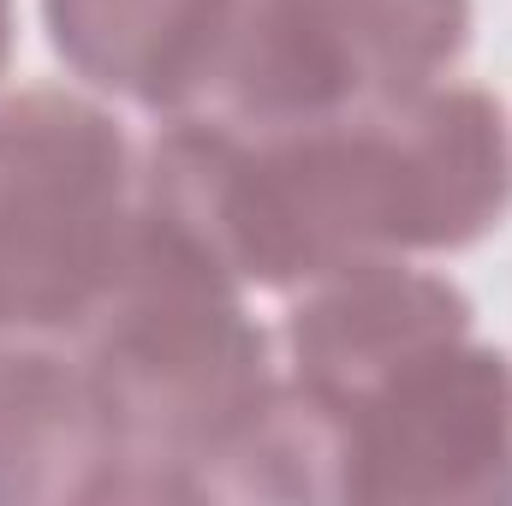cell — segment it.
Returning a JSON list of instances; mask_svg holds the SVG:
<instances>
[{"mask_svg": "<svg viewBox=\"0 0 512 506\" xmlns=\"http://www.w3.org/2000/svg\"><path fill=\"white\" fill-rule=\"evenodd\" d=\"M137 209L245 292L465 251L512 209L507 114L471 84H429L310 126L173 114L137 167Z\"/></svg>", "mask_w": 512, "mask_h": 506, "instance_id": "cell-1", "label": "cell"}, {"mask_svg": "<svg viewBox=\"0 0 512 506\" xmlns=\"http://www.w3.org/2000/svg\"><path fill=\"white\" fill-rule=\"evenodd\" d=\"M78 358L120 441V501H215L280 399L245 286L137 209V245Z\"/></svg>", "mask_w": 512, "mask_h": 506, "instance_id": "cell-2", "label": "cell"}, {"mask_svg": "<svg viewBox=\"0 0 512 506\" xmlns=\"http://www.w3.org/2000/svg\"><path fill=\"white\" fill-rule=\"evenodd\" d=\"M137 245V161L120 120L72 90L0 102V334L78 340Z\"/></svg>", "mask_w": 512, "mask_h": 506, "instance_id": "cell-3", "label": "cell"}, {"mask_svg": "<svg viewBox=\"0 0 512 506\" xmlns=\"http://www.w3.org/2000/svg\"><path fill=\"white\" fill-rule=\"evenodd\" d=\"M471 42V0H239L209 114L310 126L441 84Z\"/></svg>", "mask_w": 512, "mask_h": 506, "instance_id": "cell-4", "label": "cell"}, {"mask_svg": "<svg viewBox=\"0 0 512 506\" xmlns=\"http://www.w3.org/2000/svg\"><path fill=\"white\" fill-rule=\"evenodd\" d=\"M328 429L334 501H512V364L471 334L405 358L346 411H334Z\"/></svg>", "mask_w": 512, "mask_h": 506, "instance_id": "cell-5", "label": "cell"}, {"mask_svg": "<svg viewBox=\"0 0 512 506\" xmlns=\"http://www.w3.org/2000/svg\"><path fill=\"white\" fill-rule=\"evenodd\" d=\"M471 334V298L423 268L370 262L304 286V304L286 316L292 387L322 411H346L405 358Z\"/></svg>", "mask_w": 512, "mask_h": 506, "instance_id": "cell-6", "label": "cell"}, {"mask_svg": "<svg viewBox=\"0 0 512 506\" xmlns=\"http://www.w3.org/2000/svg\"><path fill=\"white\" fill-rule=\"evenodd\" d=\"M42 18L66 72L173 120L209 108L239 0H42Z\"/></svg>", "mask_w": 512, "mask_h": 506, "instance_id": "cell-7", "label": "cell"}, {"mask_svg": "<svg viewBox=\"0 0 512 506\" xmlns=\"http://www.w3.org/2000/svg\"><path fill=\"white\" fill-rule=\"evenodd\" d=\"M120 501V441L84 358L0 346V506Z\"/></svg>", "mask_w": 512, "mask_h": 506, "instance_id": "cell-8", "label": "cell"}, {"mask_svg": "<svg viewBox=\"0 0 512 506\" xmlns=\"http://www.w3.org/2000/svg\"><path fill=\"white\" fill-rule=\"evenodd\" d=\"M12 42H18V12H12V0H0V78L12 66Z\"/></svg>", "mask_w": 512, "mask_h": 506, "instance_id": "cell-9", "label": "cell"}]
</instances>
